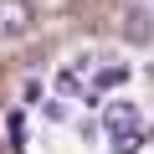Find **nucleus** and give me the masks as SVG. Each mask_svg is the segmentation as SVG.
<instances>
[{"label": "nucleus", "mask_w": 154, "mask_h": 154, "mask_svg": "<svg viewBox=\"0 0 154 154\" xmlns=\"http://www.w3.org/2000/svg\"><path fill=\"white\" fill-rule=\"evenodd\" d=\"M36 31L31 0H0V41H26Z\"/></svg>", "instance_id": "1"}, {"label": "nucleus", "mask_w": 154, "mask_h": 154, "mask_svg": "<svg viewBox=\"0 0 154 154\" xmlns=\"http://www.w3.org/2000/svg\"><path fill=\"white\" fill-rule=\"evenodd\" d=\"M103 128H108V139L113 134H134L139 128V108L134 103H108L103 108Z\"/></svg>", "instance_id": "2"}, {"label": "nucleus", "mask_w": 154, "mask_h": 154, "mask_svg": "<svg viewBox=\"0 0 154 154\" xmlns=\"http://www.w3.org/2000/svg\"><path fill=\"white\" fill-rule=\"evenodd\" d=\"M57 88H62L67 98H88V82H82L77 67H62V72H57Z\"/></svg>", "instance_id": "3"}, {"label": "nucleus", "mask_w": 154, "mask_h": 154, "mask_svg": "<svg viewBox=\"0 0 154 154\" xmlns=\"http://www.w3.org/2000/svg\"><path fill=\"white\" fill-rule=\"evenodd\" d=\"M154 36V26H149V11H128V41L134 46H144Z\"/></svg>", "instance_id": "4"}, {"label": "nucleus", "mask_w": 154, "mask_h": 154, "mask_svg": "<svg viewBox=\"0 0 154 154\" xmlns=\"http://www.w3.org/2000/svg\"><path fill=\"white\" fill-rule=\"evenodd\" d=\"M118 82H128V67H123V62L98 67V77H93V88H98V93H103V88H118Z\"/></svg>", "instance_id": "5"}, {"label": "nucleus", "mask_w": 154, "mask_h": 154, "mask_svg": "<svg viewBox=\"0 0 154 154\" xmlns=\"http://www.w3.org/2000/svg\"><path fill=\"white\" fill-rule=\"evenodd\" d=\"M5 128H11V154H26V118H21V113H11V118H5Z\"/></svg>", "instance_id": "6"}, {"label": "nucleus", "mask_w": 154, "mask_h": 154, "mask_svg": "<svg viewBox=\"0 0 154 154\" xmlns=\"http://www.w3.org/2000/svg\"><path fill=\"white\" fill-rule=\"evenodd\" d=\"M144 149V128H134V134H113V154H139Z\"/></svg>", "instance_id": "7"}, {"label": "nucleus", "mask_w": 154, "mask_h": 154, "mask_svg": "<svg viewBox=\"0 0 154 154\" xmlns=\"http://www.w3.org/2000/svg\"><path fill=\"white\" fill-rule=\"evenodd\" d=\"M36 108H41L51 123H62V118H67V103H57V98H46V103H36Z\"/></svg>", "instance_id": "8"}]
</instances>
